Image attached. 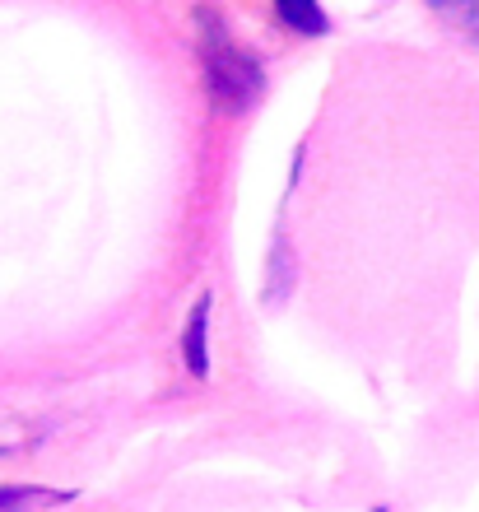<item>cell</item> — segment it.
I'll return each mask as SVG.
<instances>
[{
	"label": "cell",
	"instance_id": "cell-4",
	"mask_svg": "<svg viewBox=\"0 0 479 512\" xmlns=\"http://www.w3.org/2000/svg\"><path fill=\"white\" fill-rule=\"evenodd\" d=\"M442 24H452L461 38L479 42V0H424Z\"/></svg>",
	"mask_w": 479,
	"mask_h": 512
},
{
	"label": "cell",
	"instance_id": "cell-3",
	"mask_svg": "<svg viewBox=\"0 0 479 512\" xmlns=\"http://www.w3.org/2000/svg\"><path fill=\"white\" fill-rule=\"evenodd\" d=\"M275 14L284 19V28L303 33V38H321V33L331 28L326 10H321V0H275Z\"/></svg>",
	"mask_w": 479,
	"mask_h": 512
},
{
	"label": "cell",
	"instance_id": "cell-5",
	"mask_svg": "<svg viewBox=\"0 0 479 512\" xmlns=\"http://www.w3.org/2000/svg\"><path fill=\"white\" fill-rule=\"evenodd\" d=\"M66 494L56 489H42V485H0V512H33L42 503H61Z\"/></svg>",
	"mask_w": 479,
	"mask_h": 512
},
{
	"label": "cell",
	"instance_id": "cell-2",
	"mask_svg": "<svg viewBox=\"0 0 479 512\" xmlns=\"http://www.w3.org/2000/svg\"><path fill=\"white\" fill-rule=\"evenodd\" d=\"M210 294L196 298V308L187 312V326H182V364L196 382L210 378Z\"/></svg>",
	"mask_w": 479,
	"mask_h": 512
},
{
	"label": "cell",
	"instance_id": "cell-1",
	"mask_svg": "<svg viewBox=\"0 0 479 512\" xmlns=\"http://www.w3.org/2000/svg\"><path fill=\"white\" fill-rule=\"evenodd\" d=\"M196 52H200V70H205V89H210L214 108L224 112H247L266 89L261 61L242 47L228 24L214 10H196Z\"/></svg>",
	"mask_w": 479,
	"mask_h": 512
}]
</instances>
